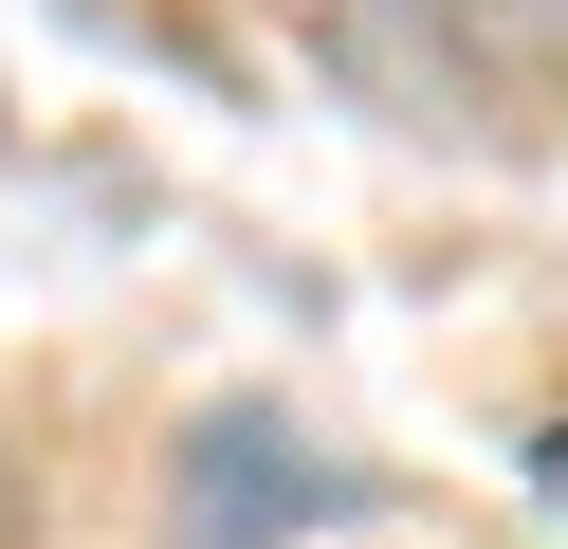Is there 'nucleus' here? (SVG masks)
Returning <instances> with one entry per match:
<instances>
[{
    "mask_svg": "<svg viewBox=\"0 0 568 549\" xmlns=\"http://www.w3.org/2000/svg\"><path fill=\"white\" fill-rule=\"evenodd\" d=\"M275 19H294L348 92H385V110H495V73L440 37V0H275Z\"/></svg>",
    "mask_w": 568,
    "mask_h": 549,
    "instance_id": "1",
    "label": "nucleus"
},
{
    "mask_svg": "<svg viewBox=\"0 0 568 549\" xmlns=\"http://www.w3.org/2000/svg\"><path fill=\"white\" fill-rule=\"evenodd\" d=\"M312 495H331V458H312L294 421H257V403L184 439V549H275Z\"/></svg>",
    "mask_w": 568,
    "mask_h": 549,
    "instance_id": "2",
    "label": "nucleus"
},
{
    "mask_svg": "<svg viewBox=\"0 0 568 549\" xmlns=\"http://www.w3.org/2000/svg\"><path fill=\"white\" fill-rule=\"evenodd\" d=\"M0 549H19V458H0Z\"/></svg>",
    "mask_w": 568,
    "mask_h": 549,
    "instance_id": "3",
    "label": "nucleus"
}]
</instances>
